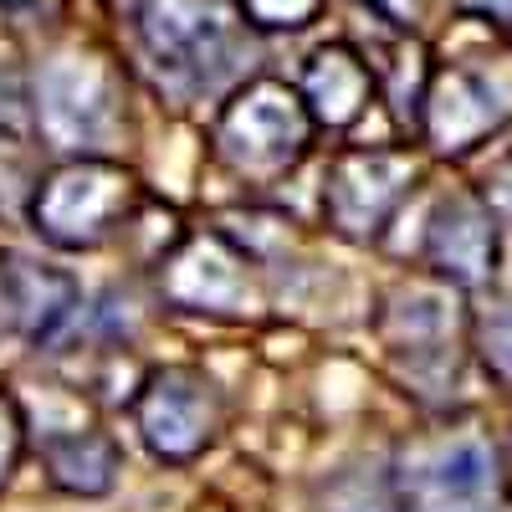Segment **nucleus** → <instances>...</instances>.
<instances>
[{"mask_svg": "<svg viewBox=\"0 0 512 512\" xmlns=\"http://www.w3.org/2000/svg\"><path fill=\"white\" fill-rule=\"evenodd\" d=\"M323 6L328 0H241L246 21L262 26V31H297V26H308Z\"/></svg>", "mask_w": 512, "mask_h": 512, "instance_id": "dca6fc26", "label": "nucleus"}, {"mask_svg": "<svg viewBox=\"0 0 512 512\" xmlns=\"http://www.w3.org/2000/svg\"><path fill=\"white\" fill-rule=\"evenodd\" d=\"M425 262L451 287H482L497 272V210L487 195H446L425 226Z\"/></svg>", "mask_w": 512, "mask_h": 512, "instance_id": "9d476101", "label": "nucleus"}, {"mask_svg": "<svg viewBox=\"0 0 512 512\" xmlns=\"http://www.w3.org/2000/svg\"><path fill=\"white\" fill-rule=\"evenodd\" d=\"M246 267L251 256L226 241V236H200V241H185V251L169 262L164 272V292L185 308H210V313H241V303L251 297L246 287Z\"/></svg>", "mask_w": 512, "mask_h": 512, "instance_id": "9b49d317", "label": "nucleus"}, {"mask_svg": "<svg viewBox=\"0 0 512 512\" xmlns=\"http://www.w3.org/2000/svg\"><path fill=\"white\" fill-rule=\"evenodd\" d=\"M41 456H47V477L77 497H103L123 466V451L108 431H62Z\"/></svg>", "mask_w": 512, "mask_h": 512, "instance_id": "4468645a", "label": "nucleus"}, {"mask_svg": "<svg viewBox=\"0 0 512 512\" xmlns=\"http://www.w3.org/2000/svg\"><path fill=\"white\" fill-rule=\"evenodd\" d=\"M461 11H472V16H487L497 26H512V0H456Z\"/></svg>", "mask_w": 512, "mask_h": 512, "instance_id": "412c9836", "label": "nucleus"}, {"mask_svg": "<svg viewBox=\"0 0 512 512\" xmlns=\"http://www.w3.org/2000/svg\"><path fill=\"white\" fill-rule=\"evenodd\" d=\"M487 205L497 210V221H512V154H502L492 164V175H487Z\"/></svg>", "mask_w": 512, "mask_h": 512, "instance_id": "a211bd4d", "label": "nucleus"}, {"mask_svg": "<svg viewBox=\"0 0 512 512\" xmlns=\"http://www.w3.org/2000/svg\"><path fill=\"white\" fill-rule=\"evenodd\" d=\"M369 6L390 21V26H400V31H415L420 21H425V11H431V0H369Z\"/></svg>", "mask_w": 512, "mask_h": 512, "instance_id": "6ab92c4d", "label": "nucleus"}, {"mask_svg": "<svg viewBox=\"0 0 512 512\" xmlns=\"http://www.w3.org/2000/svg\"><path fill=\"white\" fill-rule=\"evenodd\" d=\"M410 185L415 159L405 149H344L323 175V216L338 236L374 241Z\"/></svg>", "mask_w": 512, "mask_h": 512, "instance_id": "1a4fd4ad", "label": "nucleus"}, {"mask_svg": "<svg viewBox=\"0 0 512 512\" xmlns=\"http://www.w3.org/2000/svg\"><path fill=\"white\" fill-rule=\"evenodd\" d=\"M0 308L31 344H47L62 323H72V313L82 308V292L67 272L0 251Z\"/></svg>", "mask_w": 512, "mask_h": 512, "instance_id": "f8f14e48", "label": "nucleus"}, {"mask_svg": "<svg viewBox=\"0 0 512 512\" xmlns=\"http://www.w3.org/2000/svg\"><path fill=\"white\" fill-rule=\"evenodd\" d=\"M379 333H384V349L390 359L405 369V384L415 395H431L446 390V384H461V313L451 303L446 287H405L395 297V308L379 318Z\"/></svg>", "mask_w": 512, "mask_h": 512, "instance_id": "423d86ee", "label": "nucleus"}, {"mask_svg": "<svg viewBox=\"0 0 512 512\" xmlns=\"http://www.w3.org/2000/svg\"><path fill=\"white\" fill-rule=\"evenodd\" d=\"M323 512H405L400 477L379 466H354L323 487Z\"/></svg>", "mask_w": 512, "mask_h": 512, "instance_id": "2eb2a0df", "label": "nucleus"}, {"mask_svg": "<svg viewBox=\"0 0 512 512\" xmlns=\"http://www.w3.org/2000/svg\"><path fill=\"white\" fill-rule=\"evenodd\" d=\"M123 16L169 93H210L231 77L236 31L221 0H123Z\"/></svg>", "mask_w": 512, "mask_h": 512, "instance_id": "f257e3e1", "label": "nucleus"}, {"mask_svg": "<svg viewBox=\"0 0 512 512\" xmlns=\"http://www.w3.org/2000/svg\"><path fill=\"white\" fill-rule=\"evenodd\" d=\"M313 144V113L303 103V93H292L287 82H251L241 88L226 113L216 118V154L231 175L272 185L287 169L308 154Z\"/></svg>", "mask_w": 512, "mask_h": 512, "instance_id": "f03ea898", "label": "nucleus"}, {"mask_svg": "<svg viewBox=\"0 0 512 512\" xmlns=\"http://www.w3.org/2000/svg\"><path fill=\"white\" fill-rule=\"evenodd\" d=\"M0 6H26V0H0Z\"/></svg>", "mask_w": 512, "mask_h": 512, "instance_id": "4be33fe9", "label": "nucleus"}, {"mask_svg": "<svg viewBox=\"0 0 512 512\" xmlns=\"http://www.w3.org/2000/svg\"><path fill=\"white\" fill-rule=\"evenodd\" d=\"M36 123L52 149H67L77 159L103 149L123 123L108 67L93 57H57L36 77Z\"/></svg>", "mask_w": 512, "mask_h": 512, "instance_id": "6e6552de", "label": "nucleus"}, {"mask_svg": "<svg viewBox=\"0 0 512 512\" xmlns=\"http://www.w3.org/2000/svg\"><path fill=\"white\" fill-rule=\"evenodd\" d=\"M405 512H507L502 451L487 436H446L400 472Z\"/></svg>", "mask_w": 512, "mask_h": 512, "instance_id": "39448f33", "label": "nucleus"}, {"mask_svg": "<svg viewBox=\"0 0 512 512\" xmlns=\"http://www.w3.org/2000/svg\"><path fill=\"white\" fill-rule=\"evenodd\" d=\"M139 185L113 159H67L31 195V226L62 251H93L134 216Z\"/></svg>", "mask_w": 512, "mask_h": 512, "instance_id": "7ed1b4c3", "label": "nucleus"}, {"mask_svg": "<svg viewBox=\"0 0 512 512\" xmlns=\"http://www.w3.org/2000/svg\"><path fill=\"white\" fill-rule=\"evenodd\" d=\"M512 123V62L466 57L431 77L420 108V134L441 154H466Z\"/></svg>", "mask_w": 512, "mask_h": 512, "instance_id": "20e7f679", "label": "nucleus"}, {"mask_svg": "<svg viewBox=\"0 0 512 512\" xmlns=\"http://www.w3.org/2000/svg\"><path fill=\"white\" fill-rule=\"evenodd\" d=\"M21 451H26V415L6 390H0V487H6L11 472L21 466Z\"/></svg>", "mask_w": 512, "mask_h": 512, "instance_id": "f3484780", "label": "nucleus"}, {"mask_svg": "<svg viewBox=\"0 0 512 512\" xmlns=\"http://www.w3.org/2000/svg\"><path fill=\"white\" fill-rule=\"evenodd\" d=\"M369 93H374V72L359 52H349L344 41L313 52L308 57V72H303V103L313 113V123L323 128H349L364 108H369Z\"/></svg>", "mask_w": 512, "mask_h": 512, "instance_id": "ddd939ff", "label": "nucleus"}, {"mask_svg": "<svg viewBox=\"0 0 512 512\" xmlns=\"http://www.w3.org/2000/svg\"><path fill=\"white\" fill-rule=\"evenodd\" d=\"M134 420H139L144 446L159 461H195L210 441H216L226 405H221V390L200 369L169 364V369H154L139 384Z\"/></svg>", "mask_w": 512, "mask_h": 512, "instance_id": "0eeeda50", "label": "nucleus"}, {"mask_svg": "<svg viewBox=\"0 0 512 512\" xmlns=\"http://www.w3.org/2000/svg\"><path fill=\"white\" fill-rule=\"evenodd\" d=\"M487 364H497V374L512 379V318H497L487 333Z\"/></svg>", "mask_w": 512, "mask_h": 512, "instance_id": "aec40b11", "label": "nucleus"}]
</instances>
